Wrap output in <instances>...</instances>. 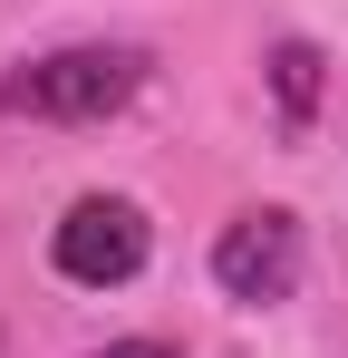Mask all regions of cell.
I'll list each match as a JSON object with an SVG mask.
<instances>
[{
    "mask_svg": "<svg viewBox=\"0 0 348 358\" xmlns=\"http://www.w3.org/2000/svg\"><path fill=\"white\" fill-rule=\"evenodd\" d=\"M155 59L126 49V39H78V49H49L20 78H0V117H49V126H107L116 107L145 97Z\"/></svg>",
    "mask_w": 348,
    "mask_h": 358,
    "instance_id": "cell-1",
    "label": "cell"
},
{
    "mask_svg": "<svg viewBox=\"0 0 348 358\" xmlns=\"http://www.w3.org/2000/svg\"><path fill=\"white\" fill-rule=\"evenodd\" d=\"M300 262H310V242H300V213H290V203L232 213L223 233H213V281H223L232 300H252V310H271V300L300 291Z\"/></svg>",
    "mask_w": 348,
    "mask_h": 358,
    "instance_id": "cell-3",
    "label": "cell"
},
{
    "mask_svg": "<svg viewBox=\"0 0 348 358\" xmlns=\"http://www.w3.org/2000/svg\"><path fill=\"white\" fill-rule=\"evenodd\" d=\"M87 358H174V339H107V349H87Z\"/></svg>",
    "mask_w": 348,
    "mask_h": 358,
    "instance_id": "cell-5",
    "label": "cell"
},
{
    "mask_svg": "<svg viewBox=\"0 0 348 358\" xmlns=\"http://www.w3.org/2000/svg\"><path fill=\"white\" fill-rule=\"evenodd\" d=\"M319 97H329V59H319L310 39H281V49H271V107H281L290 136L319 126Z\"/></svg>",
    "mask_w": 348,
    "mask_h": 358,
    "instance_id": "cell-4",
    "label": "cell"
},
{
    "mask_svg": "<svg viewBox=\"0 0 348 358\" xmlns=\"http://www.w3.org/2000/svg\"><path fill=\"white\" fill-rule=\"evenodd\" d=\"M145 252H155V223H145L126 194H78V203L58 213V233H49L58 281H78V291H116V281H136Z\"/></svg>",
    "mask_w": 348,
    "mask_h": 358,
    "instance_id": "cell-2",
    "label": "cell"
}]
</instances>
